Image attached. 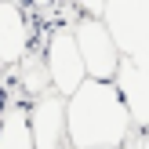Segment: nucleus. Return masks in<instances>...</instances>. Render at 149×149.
<instances>
[{
  "label": "nucleus",
  "mask_w": 149,
  "mask_h": 149,
  "mask_svg": "<svg viewBox=\"0 0 149 149\" xmlns=\"http://www.w3.org/2000/svg\"><path fill=\"white\" fill-rule=\"evenodd\" d=\"M135 135L120 95L106 80H84L65 98V142L69 149H124Z\"/></svg>",
  "instance_id": "1"
},
{
  "label": "nucleus",
  "mask_w": 149,
  "mask_h": 149,
  "mask_svg": "<svg viewBox=\"0 0 149 149\" xmlns=\"http://www.w3.org/2000/svg\"><path fill=\"white\" fill-rule=\"evenodd\" d=\"M73 44H77V55L84 62V77L87 80H113L116 62H120V44L113 40V29L102 18H91V15H80L69 26Z\"/></svg>",
  "instance_id": "2"
},
{
  "label": "nucleus",
  "mask_w": 149,
  "mask_h": 149,
  "mask_svg": "<svg viewBox=\"0 0 149 149\" xmlns=\"http://www.w3.org/2000/svg\"><path fill=\"white\" fill-rule=\"evenodd\" d=\"M40 58H44V69H47L51 91L62 95V98H69V95L87 80V77H84V62H80V55H77V44H73L69 26H55V29L47 33Z\"/></svg>",
  "instance_id": "3"
},
{
  "label": "nucleus",
  "mask_w": 149,
  "mask_h": 149,
  "mask_svg": "<svg viewBox=\"0 0 149 149\" xmlns=\"http://www.w3.org/2000/svg\"><path fill=\"white\" fill-rule=\"evenodd\" d=\"M36 33L29 22V7L22 0H0V65L11 69L29 47Z\"/></svg>",
  "instance_id": "4"
},
{
  "label": "nucleus",
  "mask_w": 149,
  "mask_h": 149,
  "mask_svg": "<svg viewBox=\"0 0 149 149\" xmlns=\"http://www.w3.org/2000/svg\"><path fill=\"white\" fill-rule=\"evenodd\" d=\"M29 135L33 149H62L65 146V98L55 91L29 102Z\"/></svg>",
  "instance_id": "5"
},
{
  "label": "nucleus",
  "mask_w": 149,
  "mask_h": 149,
  "mask_svg": "<svg viewBox=\"0 0 149 149\" xmlns=\"http://www.w3.org/2000/svg\"><path fill=\"white\" fill-rule=\"evenodd\" d=\"M0 149H33L29 135V102L7 84V95L0 98Z\"/></svg>",
  "instance_id": "6"
},
{
  "label": "nucleus",
  "mask_w": 149,
  "mask_h": 149,
  "mask_svg": "<svg viewBox=\"0 0 149 149\" xmlns=\"http://www.w3.org/2000/svg\"><path fill=\"white\" fill-rule=\"evenodd\" d=\"M109 84L116 87V95H120V102H124V109H127L135 131H146V102H142L146 80H142V65H138L135 58H120Z\"/></svg>",
  "instance_id": "7"
},
{
  "label": "nucleus",
  "mask_w": 149,
  "mask_h": 149,
  "mask_svg": "<svg viewBox=\"0 0 149 149\" xmlns=\"http://www.w3.org/2000/svg\"><path fill=\"white\" fill-rule=\"evenodd\" d=\"M7 73H15V77H11V87H15L26 102H33V98H40V95L51 91L47 69H44V58H40V51H36V47H29Z\"/></svg>",
  "instance_id": "8"
},
{
  "label": "nucleus",
  "mask_w": 149,
  "mask_h": 149,
  "mask_svg": "<svg viewBox=\"0 0 149 149\" xmlns=\"http://www.w3.org/2000/svg\"><path fill=\"white\" fill-rule=\"evenodd\" d=\"M22 4H26V7H33L40 18H51V15L62 7V0H22Z\"/></svg>",
  "instance_id": "9"
},
{
  "label": "nucleus",
  "mask_w": 149,
  "mask_h": 149,
  "mask_svg": "<svg viewBox=\"0 0 149 149\" xmlns=\"http://www.w3.org/2000/svg\"><path fill=\"white\" fill-rule=\"evenodd\" d=\"M7 84H11V73H7L4 65H0V98H4V95H7Z\"/></svg>",
  "instance_id": "10"
}]
</instances>
